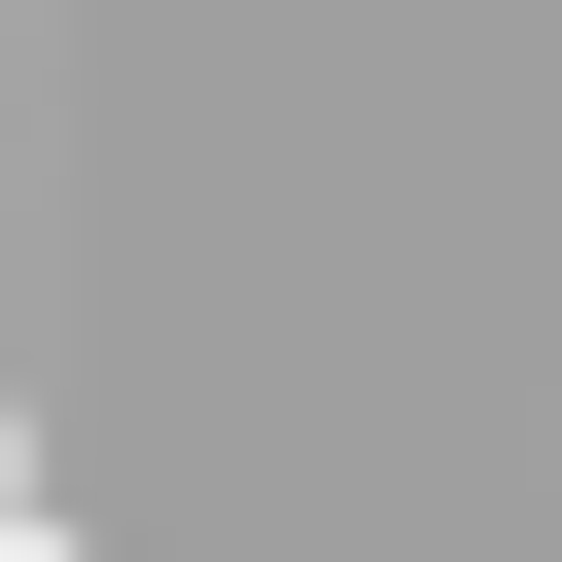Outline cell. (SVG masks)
<instances>
[{
    "label": "cell",
    "mask_w": 562,
    "mask_h": 562,
    "mask_svg": "<svg viewBox=\"0 0 562 562\" xmlns=\"http://www.w3.org/2000/svg\"><path fill=\"white\" fill-rule=\"evenodd\" d=\"M0 562H70V457H35V422H0Z\"/></svg>",
    "instance_id": "1"
}]
</instances>
